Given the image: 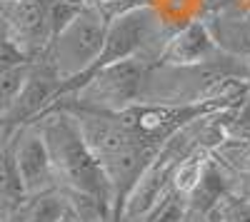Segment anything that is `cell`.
I'll return each mask as SVG.
<instances>
[{
    "label": "cell",
    "instance_id": "1",
    "mask_svg": "<svg viewBox=\"0 0 250 222\" xmlns=\"http://www.w3.org/2000/svg\"><path fill=\"white\" fill-rule=\"evenodd\" d=\"M48 148L60 190H75L103 200L113 212V192L100 163L88 150L75 117L68 110H45L33 123Z\"/></svg>",
    "mask_w": 250,
    "mask_h": 222
},
{
    "label": "cell",
    "instance_id": "2",
    "mask_svg": "<svg viewBox=\"0 0 250 222\" xmlns=\"http://www.w3.org/2000/svg\"><path fill=\"white\" fill-rule=\"evenodd\" d=\"M168 35L170 33L165 30L163 18L153 5H138V8L110 15L108 28H105V37H103V48H100L98 57L93 60V65L88 70H83L80 75L60 80L55 97L75 92L95 70L113 65V63H120V60L143 57V60H148V63H155L158 53H160L163 43L168 40Z\"/></svg>",
    "mask_w": 250,
    "mask_h": 222
},
{
    "label": "cell",
    "instance_id": "3",
    "mask_svg": "<svg viewBox=\"0 0 250 222\" xmlns=\"http://www.w3.org/2000/svg\"><path fill=\"white\" fill-rule=\"evenodd\" d=\"M155 63L143 57L120 60L95 70L75 92L55 97L48 110H68V112H120L140 103L143 85L148 70Z\"/></svg>",
    "mask_w": 250,
    "mask_h": 222
},
{
    "label": "cell",
    "instance_id": "4",
    "mask_svg": "<svg viewBox=\"0 0 250 222\" xmlns=\"http://www.w3.org/2000/svg\"><path fill=\"white\" fill-rule=\"evenodd\" d=\"M105 28L108 13L95 3H83L70 23L50 37L48 48L40 57L55 70L60 80L80 75L98 57L103 37H105Z\"/></svg>",
    "mask_w": 250,
    "mask_h": 222
},
{
    "label": "cell",
    "instance_id": "5",
    "mask_svg": "<svg viewBox=\"0 0 250 222\" xmlns=\"http://www.w3.org/2000/svg\"><path fill=\"white\" fill-rule=\"evenodd\" d=\"M10 148H13V160H15V170L20 177L25 195H38L58 187L55 170L50 163L48 148L43 143L40 130L30 123L25 128H20L10 137Z\"/></svg>",
    "mask_w": 250,
    "mask_h": 222
},
{
    "label": "cell",
    "instance_id": "6",
    "mask_svg": "<svg viewBox=\"0 0 250 222\" xmlns=\"http://www.w3.org/2000/svg\"><path fill=\"white\" fill-rule=\"evenodd\" d=\"M223 50L215 43V35L210 33L203 20H190L185 28L168 35L158 53V65H170V68H188V65H203L210 63Z\"/></svg>",
    "mask_w": 250,
    "mask_h": 222
},
{
    "label": "cell",
    "instance_id": "7",
    "mask_svg": "<svg viewBox=\"0 0 250 222\" xmlns=\"http://www.w3.org/2000/svg\"><path fill=\"white\" fill-rule=\"evenodd\" d=\"M48 5L50 0H10L5 10L3 20L28 60H35V55H43V50L50 43Z\"/></svg>",
    "mask_w": 250,
    "mask_h": 222
},
{
    "label": "cell",
    "instance_id": "8",
    "mask_svg": "<svg viewBox=\"0 0 250 222\" xmlns=\"http://www.w3.org/2000/svg\"><path fill=\"white\" fill-rule=\"evenodd\" d=\"M228 192H233V170L210 152L195 190L188 195V210L195 217H205Z\"/></svg>",
    "mask_w": 250,
    "mask_h": 222
},
{
    "label": "cell",
    "instance_id": "9",
    "mask_svg": "<svg viewBox=\"0 0 250 222\" xmlns=\"http://www.w3.org/2000/svg\"><path fill=\"white\" fill-rule=\"evenodd\" d=\"M65 197L58 187L38 192V195H25L20 203L8 212L5 222H55L65 212Z\"/></svg>",
    "mask_w": 250,
    "mask_h": 222
},
{
    "label": "cell",
    "instance_id": "10",
    "mask_svg": "<svg viewBox=\"0 0 250 222\" xmlns=\"http://www.w3.org/2000/svg\"><path fill=\"white\" fill-rule=\"evenodd\" d=\"M208 157H210V150L203 148V145H195V148L175 165L173 177H170V190L188 200V195H190V192L195 190V185H198L200 172H203V167H205V160H208Z\"/></svg>",
    "mask_w": 250,
    "mask_h": 222
},
{
    "label": "cell",
    "instance_id": "11",
    "mask_svg": "<svg viewBox=\"0 0 250 222\" xmlns=\"http://www.w3.org/2000/svg\"><path fill=\"white\" fill-rule=\"evenodd\" d=\"M23 197H25V192H23V185H20L15 160H13V148L8 140L0 148V203H5L8 207H15Z\"/></svg>",
    "mask_w": 250,
    "mask_h": 222
},
{
    "label": "cell",
    "instance_id": "12",
    "mask_svg": "<svg viewBox=\"0 0 250 222\" xmlns=\"http://www.w3.org/2000/svg\"><path fill=\"white\" fill-rule=\"evenodd\" d=\"M208 222H250V203L235 192H228L220 203L205 215Z\"/></svg>",
    "mask_w": 250,
    "mask_h": 222
},
{
    "label": "cell",
    "instance_id": "13",
    "mask_svg": "<svg viewBox=\"0 0 250 222\" xmlns=\"http://www.w3.org/2000/svg\"><path fill=\"white\" fill-rule=\"evenodd\" d=\"M190 220V210H188V200L180 197L178 192L168 190L163 200L153 207L148 215V222H188Z\"/></svg>",
    "mask_w": 250,
    "mask_h": 222
},
{
    "label": "cell",
    "instance_id": "14",
    "mask_svg": "<svg viewBox=\"0 0 250 222\" xmlns=\"http://www.w3.org/2000/svg\"><path fill=\"white\" fill-rule=\"evenodd\" d=\"M90 3H95V5H100L103 10H105V8H113V10H115V5L120 3V0H90Z\"/></svg>",
    "mask_w": 250,
    "mask_h": 222
},
{
    "label": "cell",
    "instance_id": "15",
    "mask_svg": "<svg viewBox=\"0 0 250 222\" xmlns=\"http://www.w3.org/2000/svg\"><path fill=\"white\" fill-rule=\"evenodd\" d=\"M55 222H80V220H78V217H75V215H73L68 207H65V212H62V215H60Z\"/></svg>",
    "mask_w": 250,
    "mask_h": 222
},
{
    "label": "cell",
    "instance_id": "16",
    "mask_svg": "<svg viewBox=\"0 0 250 222\" xmlns=\"http://www.w3.org/2000/svg\"><path fill=\"white\" fill-rule=\"evenodd\" d=\"M200 222H208V220H205V217H200Z\"/></svg>",
    "mask_w": 250,
    "mask_h": 222
}]
</instances>
